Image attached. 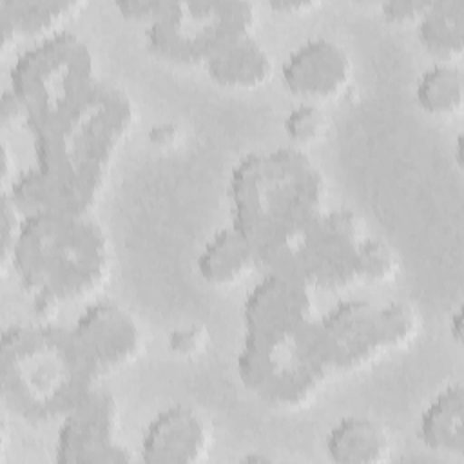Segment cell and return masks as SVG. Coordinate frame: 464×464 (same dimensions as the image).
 Wrapping results in <instances>:
<instances>
[{
    "instance_id": "obj_13",
    "label": "cell",
    "mask_w": 464,
    "mask_h": 464,
    "mask_svg": "<svg viewBox=\"0 0 464 464\" xmlns=\"http://www.w3.org/2000/svg\"><path fill=\"white\" fill-rule=\"evenodd\" d=\"M210 448V428L188 404H172L158 411L143 430L140 460L147 464H196Z\"/></svg>"
},
{
    "instance_id": "obj_3",
    "label": "cell",
    "mask_w": 464,
    "mask_h": 464,
    "mask_svg": "<svg viewBox=\"0 0 464 464\" xmlns=\"http://www.w3.org/2000/svg\"><path fill=\"white\" fill-rule=\"evenodd\" d=\"M11 266L44 315L98 292L111 272V245L89 212L24 214Z\"/></svg>"
},
{
    "instance_id": "obj_24",
    "label": "cell",
    "mask_w": 464,
    "mask_h": 464,
    "mask_svg": "<svg viewBox=\"0 0 464 464\" xmlns=\"http://www.w3.org/2000/svg\"><path fill=\"white\" fill-rule=\"evenodd\" d=\"M24 221V212L20 210L14 198L2 190V270L5 272L11 266V257L14 252L16 239L20 236Z\"/></svg>"
},
{
    "instance_id": "obj_10",
    "label": "cell",
    "mask_w": 464,
    "mask_h": 464,
    "mask_svg": "<svg viewBox=\"0 0 464 464\" xmlns=\"http://www.w3.org/2000/svg\"><path fill=\"white\" fill-rule=\"evenodd\" d=\"M366 236L362 219L350 208L326 210L299 257L297 277L314 290H341L357 281V248Z\"/></svg>"
},
{
    "instance_id": "obj_23",
    "label": "cell",
    "mask_w": 464,
    "mask_h": 464,
    "mask_svg": "<svg viewBox=\"0 0 464 464\" xmlns=\"http://www.w3.org/2000/svg\"><path fill=\"white\" fill-rule=\"evenodd\" d=\"M328 127L326 112L312 102H301L283 120V130L294 147L303 149V145L319 140Z\"/></svg>"
},
{
    "instance_id": "obj_7",
    "label": "cell",
    "mask_w": 464,
    "mask_h": 464,
    "mask_svg": "<svg viewBox=\"0 0 464 464\" xmlns=\"http://www.w3.org/2000/svg\"><path fill=\"white\" fill-rule=\"evenodd\" d=\"M256 7L245 0H169L167 9L147 25V47L158 58L207 63L228 44L254 34Z\"/></svg>"
},
{
    "instance_id": "obj_8",
    "label": "cell",
    "mask_w": 464,
    "mask_h": 464,
    "mask_svg": "<svg viewBox=\"0 0 464 464\" xmlns=\"http://www.w3.org/2000/svg\"><path fill=\"white\" fill-rule=\"evenodd\" d=\"M100 78L87 42L62 29L18 54L11 67V91L27 121L82 94Z\"/></svg>"
},
{
    "instance_id": "obj_32",
    "label": "cell",
    "mask_w": 464,
    "mask_h": 464,
    "mask_svg": "<svg viewBox=\"0 0 464 464\" xmlns=\"http://www.w3.org/2000/svg\"><path fill=\"white\" fill-rule=\"evenodd\" d=\"M241 460H243V462H270L272 457L263 455V453H246Z\"/></svg>"
},
{
    "instance_id": "obj_25",
    "label": "cell",
    "mask_w": 464,
    "mask_h": 464,
    "mask_svg": "<svg viewBox=\"0 0 464 464\" xmlns=\"http://www.w3.org/2000/svg\"><path fill=\"white\" fill-rule=\"evenodd\" d=\"M208 334L201 324H187L169 334V348L181 357H192L199 353L207 344Z\"/></svg>"
},
{
    "instance_id": "obj_21",
    "label": "cell",
    "mask_w": 464,
    "mask_h": 464,
    "mask_svg": "<svg viewBox=\"0 0 464 464\" xmlns=\"http://www.w3.org/2000/svg\"><path fill=\"white\" fill-rule=\"evenodd\" d=\"M415 102L430 116L448 118L460 112L464 103V74L459 63L435 62L415 83Z\"/></svg>"
},
{
    "instance_id": "obj_16",
    "label": "cell",
    "mask_w": 464,
    "mask_h": 464,
    "mask_svg": "<svg viewBox=\"0 0 464 464\" xmlns=\"http://www.w3.org/2000/svg\"><path fill=\"white\" fill-rule=\"evenodd\" d=\"M324 448L337 464H379L390 459L392 437L379 420L350 415L330 428Z\"/></svg>"
},
{
    "instance_id": "obj_15",
    "label": "cell",
    "mask_w": 464,
    "mask_h": 464,
    "mask_svg": "<svg viewBox=\"0 0 464 464\" xmlns=\"http://www.w3.org/2000/svg\"><path fill=\"white\" fill-rule=\"evenodd\" d=\"M87 4L78 0H0L2 53L16 38L44 40L83 9Z\"/></svg>"
},
{
    "instance_id": "obj_6",
    "label": "cell",
    "mask_w": 464,
    "mask_h": 464,
    "mask_svg": "<svg viewBox=\"0 0 464 464\" xmlns=\"http://www.w3.org/2000/svg\"><path fill=\"white\" fill-rule=\"evenodd\" d=\"M330 372H350L410 343L420 326L419 312L406 301L375 304L344 299L315 321Z\"/></svg>"
},
{
    "instance_id": "obj_12",
    "label": "cell",
    "mask_w": 464,
    "mask_h": 464,
    "mask_svg": "<svg viewBox=\"0 0 464 464\" xmlns=\"http://www.w3.org/2000/svg\"><path fill=\"white\" fill-rule=\"evenodd\" d=\"M350 53L335 40L315 36L301 42L281 65L286 91L304 102H321L341 94L352 78Z\"/></svg>"
},
{
    "instance_id": "obj_31",
    "label": "cell",
    "mask_w": 464,
    "mask_h": 464,
    "mask_svg": "<svg viewBox=\"0 0 464 464\" xmlns=\"http://www.w3.org/2000/svg\"><path fill=\"white\" fill-rule=\"evenodd\" d=\"M450 335L455 339V343H462V308H455V312L450 314Z\"/></svg>"
},
{
    "instance_id": "obj_17",
    "label": "cell",
    "mask_w": 464,
    "mask_h": 464,
    "mask_svg": "<svg viewBox=\"0 0 464 464\" xmlns=\"http://www.w3.org/2000/svg\"><path fill=\"white\" fill-rule=\"evenodd\" d=\"M205 69L221 87L257 89L270 80L274 63L266 47L248 34L223 47L205 63Z\"/></svg>"
},
{
    "instance_id": "obj_30",
    "label": "cell",
    "mask_w": 464,
    "mask_h": 464,
    "mask_svg": "<svg viewBox=\"0 0 464 464\" xmlns=\"http://www.w3.org/2000/svg\"><path fill=\"white\" fill-rule=\"evenodd\" d=\"M176 134H178V127L174 123H160L150 127L149 140L156 145H169L170 141H174Z\"/></svg>"
},
{
    "instance_id": "obj_29",
    "label": "cell",
    "mask_w": 464,
    "mask_h": 464,
    "mask_svg": "<svg viewBox=\"0 0 464 464\" xmlns=\"http://www.w3.org/2000/svg\"><path fill=\"white\" fill-rule=\"evenodd\" d=\"M319 4L315 0H270L268 2V7L274 9V11H279V13H306L314 7H317Z\"/></svg>"
},
{
    "instance_id": "obj_1",
    "label": "cell",
    "mask_w": 464,
    "mask_h": 464,
    "mask_svg": "<svg viewBox=\"0 0 464 464\" xmlns=\"http://www.w3.org/2000/svg\"><path fill=\"white\" fill-rule=\"evenodd\" d=\"M132 120L130 96L100 78L85 92L25 121L34 161L2 190L14 198L24 214L91 212Z\"/></svg>"
},
{
    "instance_id": "obj_33",
    "label": "cell",
    "mask_w": 464,
    "mask_h": 464,
    "mask_svg": "<svg viewBox=\"0 0 464 464\" xmlns=\"http://www.w3.org/2000/svg\"><path fill=\"white\" fill-rule=\"evenodd\" d=\"M455 147H457V156H455V161H457L459 165H462V136H459V138H457V143H455Z\"/></svg>"
},
{
    "instance_id": "obj_20",
    "label": "cell",
    "mask_w": 464,
    "mask_h": 464,
    "mask_svg": "<svg viewBox=\"0 0 464 464\" xmlns=\"http://www.w3.org/2000/svg\"><path fill=\"white\" fill-rule=\"evenodd\" d=\"M420 45L437 62H457L464 53V0H437L415 22Z\"/></svg>"
},
{
    "instance_id": "obj_18",
    "label": "cell",
    "mask_w": 464,
    "mask_h": 464,
    "mask_svg": "<svg viewBox=\"0 0 464 464\" xmlns=\"http://www.w3.org/2000/svg\"><path fill=\"white\" fill-rule=\"evenodd\" d=\"M419 440L431 451L464 453V388L460 382L442 388L419 419Z\"/></svg>"
},
{
    "instance_id": "obj_5",
    "label": "cell",
    "mask_w": 464,
    "mask_h": 464,
    "mask_svg": "<svg viewBox=\"0 0 464 464\" xmlns=\"http://www.w3.org/2000/svg\"><path fill=\"white\" fill-rule=\"evenodd\" d=\"M317 317L297 328L245 334L237 375L246 390L274 408L310 402L332 373L317 335Z\"/></svg>"
},
{
    "instance_id": "obj_2",
    "label": "cell",
    "mask_w": 464,
    "mask_h": 464,
    "mask_svg": "<svg viewBox=\"0 0 464 464\" xmlns=\"http://www.w3.org/2000/svg\"><path fill=\"white\" fill-rule=\"evenodd\" d=\"M324 199L323 172L294 145L245 154L228 179L232 227L265 272L297 277L304 243L326 212Z\"/></svg>"
},
{
    "instance_id": "obj_11",
    "label": "cell",
    "mask_w": 464,
    "mask_h": 464,
    "mask_svg": "<svg viewBox=\"0 0 464 464\" xmlns=\"http://www.w3.org/2000/svg\"><path fill=\"white\" fill-rule=\"evenodd\" d=\"M71 328L100 379L130 364L143 350L140 323L116 301L85 306Z\"/></svg>"
},
{
    "instance_id": "obj_14",
    "label": "cell",
    "mask_w": 464,
    "mask_h": 464,
    "mask_svg": "<svg viewBox=\"0 0 464 464\" xmlns=\"http://www.w3.org/2000/svg\"><path fill=\"white\" fill-rule=\"evenodd\" d=\"M315 317L314 288L285 274L266 272L243 303L245 334L297 328Z\"/></svg>"
},
{
    "instance_id": "obj_9",
    "label": "cell",
    "mask_w": 464,
    "mask_h": 464,
    "mask_svg": "<svg viewBox=\"0 0 464 464\" xmlns=\"http://www.w3.org/2000/svg\"><path fill=\"white\" fill-rule=\"evenodd\" d=\"M54 460L62 464L132 460V453L120 439V410L109 390L96 384L60 419Z\"/></svg>"
},
{
    "instance_id": "obj_27",
    "label": "cell",
    "mask_w": 464,
    "mask_h": 464,
    "mask_svg": "<svg viewBox=\"0 0 464 464\" xmlns=\"http://www.w3.org/2000/svg\"><path fill=\"white\" fill-rule=\"evenodd\" d=\"M430 0H386L382 2L381 9L386 20L393 24H406L417 22L430 7Z\"/></svg>"
},
{
    "instance_id": "obj_26",
    "label": "cell",
    "mask_w": 464,
    "mask_h": 464,
    "mask_svg": "<svg viewBox=\"0 0 464 464\" xmlns=\"http://www.w3.org/2000/svg\"><path fill=\"white\" fill-rule=\"evenodd\" d=\"M169 5V0H121L116 2V9L121 16L132 22L152 24Z\"/></svg>"
},
{
    "instance_id": "obj_28",
    "label": "cell",
    "mask_w": 464,
    "mask_h": 464,
    "mask_svg": "<svg viewBox=\"0 0 464 464\" xmlns=\"http://www.w3.org/2000/svg\"><path fill=\"white\" fill-rule=\"evenodd\" d=\"M18 120H24L20 102H18V98L14 96V92L11 89H5L2 92V100H0V123H2V129L7 130V127L11 123H16Z\"/></svg>"
},
{
    "instance_id": "obj_22",
    "label": "cell",
    "mask_w": 464,
    "mask_h": 464,
    "mask_svg": "<svg viewBox=\"0 0 464 464\" xmlns=\"http://www.w3.org/2000/svg\"><path fill=\"white\" fill-rule=\"evenodd\" d=\"M399 270L395 248L373 236H364L357 248V277L372 283L390 281Z\"/></svg>"
},
{
    "instance_id": "obj_19",
    "label": "cell",
    "mask_w": 464,
    "mask_h": 464,
    "mask_svg": "<svg viewBox=\"0 0 464 464\" xmlns=\"http://www.w3.org/2000/svg\"><path fill=\"white\" fill-rule=\"evenodd\" d=\"M254 266L256 257L250 245L232 225L216 230L198 256L199 276L214 286L236 285Z\"/></svg>"
},
{
    "instance_id": "obj_4",
    "label": "cell",
    "mask_w": 464,
    "mask_h": 464,
    "mask_svg": "<svg viewBox=\"0 0 464 464\" xmlns=\"http://www.w3.org/2000/svg\"><path fill=\"white\" fill-rule=\"evenodd\" d=\"M0 362L4 404L27 422L63 419L100 381L72 328L47 321L7 326Z\"/></svg>"
}]
</instances>
